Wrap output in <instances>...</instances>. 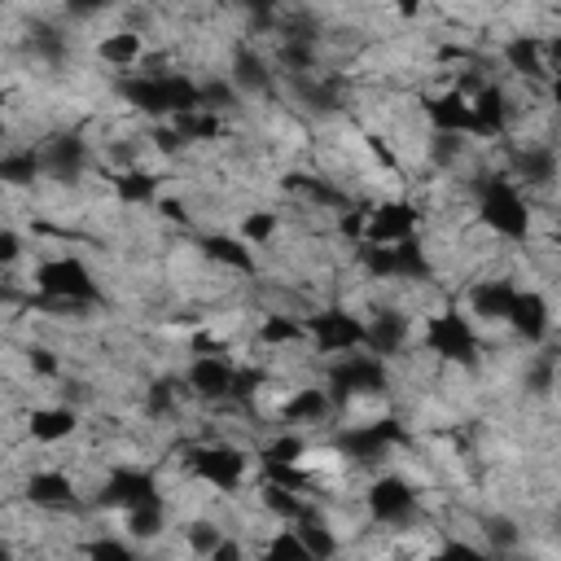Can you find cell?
I'll list each match as a JSON object with an SVG mask.
<instances>
[{
  "mask_svg": "<svg viewBox=\"0 0 561 561\" xmlns=\"http://www.w3.org/2000/svg\"><path fill=\"white\" fill-rule=\"evenodd\" d=\"M307 337H311V351L329 364L337 355H351L368 342V316H359L351 302L342 298H329V302H316L307 311Z\"/></svg>",
  "mask_w": 561,
  "mask_h": 561,
  "instance_id": "obj_1",
  "label": "cell"
},
{
  "mask_svg": "<svg viewBox=\"0 0 561 561\" xmlns=\"http://www.w3.org/2000/svg\"><path fill=\"white\" fill-rule=\"evenodd\" d=\"M193 241H197V254L215 267V272H224V276H232V280H259L263 276V267H267V254L263 250H254L232 224H215V228H197L193 232Z\"/></svg>",
  "mask_w": 561,
  "mask_h": 561,
  "instance_id": "obj_2",
  "label": "cell"
},
{
  "mask_svg": "<svg viewBox=\"0 0 561 561\" xmlns=\"http://www.w3.org/2000/svg\"><path fill=\"white\" fill-rule=\"evenodd\" d=\"M83 430H88L83 408L70 403V399H61V394H53V399H31V403L22 408V434H26L35 447L57 451V447L75 443Z\"/></svg>",
  "mask_w": 561,
  "mask_h": 561,
  "instance_id": "obj_3",
  "label": "cell"
},
{
  "mask_svg": "<svg viewBox=\"0 0 561 561\" xmlns=\"http://www.w3.org/2000/svg\"><path fill=\"white\" fill-rule=\"evenodd\" d=\"M88 53H92L96 66H105V70L118 75V79H127V75H140V66H145L149 53H153V39H149L140 26L114 22V26H105V31L92 35Z\"/></svg>",
  "mask_w": 561,
  "mask_h": 561,
  "instance_id": "obj_4",
  "label": "cell"
},
{
  "mask_svg": "<svg viewBox=\"0 0 561 561\" xmlns=\"http://www.w3.org/2000/svg\"><path fill=\"white\" fill-rule=\"evenodd\" d=\"M180 377L202 408H219L237 390V355H184Z\"/></svg>",
  "mask_w": 561,
  "mask_h": 561,
  "instance_id": "obj_5",
  "label": "cell"
},
{
  "mask_svg": "<svg viewBox=\"0 0 561 561\" xmlns=\"http://www.w3.org/2000/svg\"><path fill=\"white\" fill-rule=\"evenodd\" d=\"M232 228H237L254 250L272 254V250H280V241H285V232H289V215H285V206L250 202V206H241V210H237Z\"/></svg>",
  "mask_w": 561,
  "mask_h": 561,
  "instance_id": "obj_6",
  "label": "cell"
},
{
  "mask_svg": "<svg viewBox=\"0 0 561 561\" xmlns=\"http://www.w3.org/2000/svg\"><path fill=\"white\" fill-rule=\"evenodd\" d=\"M425 9H430V0H386V13L394 18V22H421L425 18Z\"/></svg>",
  "mask_w": 561,
  "mask_h": 561,
  "instance_id": "obj_7",
  "label": "cell"
},
{
  "mask_svg": "<svg viewBox=\"0 0 561 561\" xmlns=\"http://www.w3.org/2000/svg\"><path fill=\"white\" fill-rule=\"evenodd\" d=\"M543 96H548V110L561 118V70H552V75H548V83H543Z\"/></svg>",
  "mask_w": 561,
  "mask_h": 561,
  "instance_id": "obj_8",
  "label": "cell"
}]
</instances>
